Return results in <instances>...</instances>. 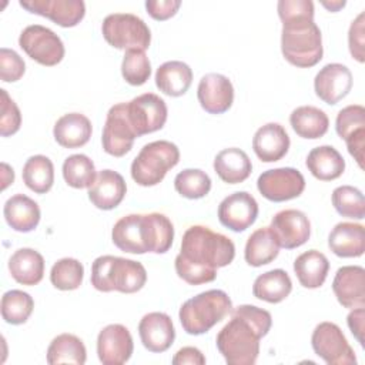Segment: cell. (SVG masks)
Here are the masks:
<instances>
[{
    "label": "cell",
    "mask_w": 365,
    "mask_h": 365,
    "mask_svg": "<svg viewBox=\"0 0 365 365\" xmlns=\"http://www.w3.org/2000/svg\"><path fill=\"white\" fill-rule=\"evenodd\" d=\"M235 257V245L224 234L205 225H191L182 235L174 267L177 275L190 285L212 282L217 269L227 267Z\"/></svg>",
    "instance_id": "1"
},
{
    "label": "cell",
    "mask_w": 365,
    "mask_h": 365,
    "mask_svg": "<svg viewBox=\"0 0 365 365\" xmlns=\"http://www.w3.org/2000/svg\"><path fill=\"white\" fill-rule=\"evenodd\" d=\"M272 325L268 311L242 304L231 311V319L217 334L215 344L228 365H254L259 354V341Z\"/></svg>",
    "instance_id": "2"
},
{
    "label": "cell",
    "mask_w": 365,
    "mask_h": 365,
    "mask_svg": "<svg viewBox=\"0 0 365 365\" xmlns=\"http://www.w3.org/2000/svg\"><path fill=\"white\" fill-rule=\"evenodd\" d=\"M111 240L124 252L165 254L173 245L174 225L161 212L128 214L114 224Z\"/></svg>",
    "instance_id": "3"
},
{
    "label": "cell",
    "mask_w": 365,
    "mask_h": 365,
    "mask_svg": "<svg viewBox=\"0 0 365 365\" xmlns=\"http://www.w3.org/2000/svg\"><path fill=\"white\" fill-rule=\"evenodd\" d=\"M147 282V271L138 261L101 255L91 265V285L101 292L118 291L123 294H134Z\"/></svg>",
    "instance_id": "4"
},
{
    "label": "cell",
    "mask_w": 365,
    "mask_h": 365,
    "mask_svg": "<svg viewBox=\"0 0 365 365\" xmlns=\"http://www.w3.org/2000/svg\"><path fill=\"white\" fill-rule=\"evenodd\" d=\"M232 301L222 289H208L187 299L178 312L182 329L190 335H202L232 311Z\"/></svg>",
    "instance_id": "5"
},
{
    "label": "cell",
    "mask_w": 365,
    "mask_h": 365,
    "mask_svg": "<svg viewBox=\"0 0 365 365\" xmlns=\"http://www.w3.org/2000/svg\"><path fill=\"white\" fill-rule=\"evenodd\" d=\"M281 51L284 58L295 67H314L324 54L319 27L314 20L282 24Z\"/></svg>",
    "instance_id": "6"
},
{
    "label": "cell",
    "mask_w": 365,
    "mask_h": 365,
    "mask_svg": "<svg viewBox=\"0 0 365 365\" xmlns=\"http://www.w3.org/2000/svg\"><path fill=\"white\" fill-rule=\"evenodd\" d=\"M180 161L178 147L167 140H157L145 144L131 163V178L141 187L160 184L168 170Z\"/></svg>",
    "instance_id": "7"
},
{
    "label": "cell",
    "mask_w": 365,
    "mask_h": 365,
    "mask_svg": "<svg viewBox=\"0 0 365 365\" xmlns=\"http://www.w3.org/2000/svg\"><path fill=\"white\" fill-rule=\"evenodd\" d=\"M104 40L118 50H143L145 51L151 43V31L148 26L135 14L113 13L108 14L101 24Z\"/></svg>",
    "instance_id": "8"
},
{
    "label": "cell",
    "mask_w": 365,
    "mask_h": 365,
    "mask_svg": "<svg viewBox=\"0 0 365 365\" xmlns=\"http://www.w3.org/2000/svg\"><path fill=\"white\" fill-rule=\"evenodd\" d=\"M19 46L31 60L46 67L57 66L66 53L61 38L41 24L27 26L20 33Z\"/></svg>",
    "instance_id": "9"
},
{
    "label": "cell",
    "mask_w": 365,
    "mask_h": 365,
    "mask_svg": "<svg viewBox=\"0 0 365 365\" xmlns=\"http://www.w3.org/2000/svg\"><path fill=\"white\" fill-rule=\"evenodd\" d=\"M314 352L328 365H355L356 356L348 344L342 329L329 321L315 327L311 335Z\"/></svg>",
    "instance_id": "10"
},
{
    "label": "cell",
    "mask_w": 365,
    "mask_h": 365,
    "mask_svg": "<svg viewBox=\"0 0 365 365\" xmlns=\"http://www.w3.org/2000/svg\"><path fill=\"white\" fill-rule=\"evenodd\" d=\"M125 110L137 137L161 130L168 114L165 101L154 93H144L134 97L125 103Z\"/></svg>",
    "instance_id": "11"
},
{
    "label": "cell",
    "mask_w": 365,
    "mask_h": 365,
    "mask_svg": "<svg viewBox=\"0 0 365 365\" xmlns=\"http://www.w3.org/2000/svg\"><path fill=\"white\" fill-rule=\"evenodd\" d=\"M259 194L272 202H282L299 197L305 190V178L299 170L279 167L264 171L257 180Z\"/></svg>",
    "instance_id": "12"
},
{
    "label": "cell",
    "mask_w": 365,
    "mask_h": 365,
    "mask_svg": "<svg viewBox=\"0 0 365 365\" xmlns=\"http://www.w3.org/2000/svg\"><path fill=\"white\" fill-rule=\"evenodd\" d=\"M137 138L125 110V103H117L110 107L101 134L103 150L113 157L125 155Z\"/></svg>",
    "instance_id": "13"
},
{
    "label": "cell",
    "mask_w": 365,
    "mask_h": 365,
    "mask_svg": "<svg viewBox=\"0 0 365 365\" xmlns=\"http://www.w3.org/2000/svg\"><path fill=\"white\" fill-rule=\"evenodd\" d=\"M336 134L345 141L348 153L364 168L365 148V108L361 104H351L338 111L335 118Z\"/></svg>",
    "instance_id": "14"
},
{
    "label": "cell",
    "mask_w": 365,
    "mask_h": 365,
    "mask_svg": "<svg viewBox=\"0 0 365 365\" xmlns=\"http://www.w3.org/2000/svg\"><path fill=\"white\" fill-rule=\"evenodd\" d=\"M258 217V202L247 191H235L227 195L218 205L220 222L234 231L241 232L251 227Z\"/></svg>",
    "instance_id": "15"
},
{
    "label": "cell",
    "mask_w": 365,
    "mask_h": 365,
    "mask_svg": "<svg viewBox=\"0 0 365 365\" xmlns=\"http://www.w3.org/2000/svg\"><path fill=\"white\" fill-rule=\"evenodd\" d=\"M269 228L278 240L281 248L294 250L304 245L311 235V222L305 212L294 208L278 211Z\"/></svg>",
    "instance_id": "16"
},
{
    "label": "cell",
    "mask_w": 365,
    "mask_h": 365,
    "mask_svg": "<svg viewBox=\"0 0 365 365\" xmlns=\"http://www.w3.org/2000/svg\"><path fill=\"white\" fill-rule=\"evenodd\" d=\"M134 342L127 327L110 324L97 336V355L103 365L125 364L133 354Z\"/></svg>",
    "instance_id": "17"
},
{
    "label": "cell",
    "mask_w": 365,
    "mask_h": 365,
    "mask_svg": "<svg viewBox=\"0 0 365 365\" xmlns=\"http://www.w3.org/2000/svg\"><path fill=\"white\" fill-rule=\"evenodd\" d=\"M197 98L202 110L210 114H222L234 103L231 80L220 73H208L201 77L197 87Z\"/></svg>",
    "instance_id": "18"
},
{
    "label": "cell",
    "mask_w": 365,
    "mask_h": 365,
    "mask_svg": "<svg viewBox=\"0 0 365 365\" xmlns=\"http://www.w3.org/2000/svg\"><path fill=\"white\" fill-rule=\"evenodd\" d=\"M19 4L66 29L77 26L86 14V4L81 0H20Z\"/></svg>",
    "instance_id": "19"
},
{
    "label": "cell",
    "mask_w": 365,
    "mask_h": 365,
    "mask_svg": "<svg viewBox=\"0 0 365 365\" xmlns=\"http://www.w3.org/2000/svg\"><path fill=\"white\" fill-rule=\"evenodd\" d=\"M352 88V73L341 63H329L324 66L314 78V90L317 97L329 106H335Z\"/></svg>",
    "instance_id": "20"
},
{
    "label": "cell",
    "mask_w": 365,
    "mask_h": 365,
    "mask_svg": "<svg viewBox=\"0 0 365 365\" xmlns=\"http://www.w3.org/2000/svg\"><path fill=\"white\" fill-rule=\"evenodd\" d=\"M332 291L344 308H364L365 305V269L361 265H344L338 268Z\"/></svg>",
    "instance_id": "21"
},
{
    "label": "cell",
    "mask_w": 365,
    "mask_h": 365,
    "mask_svg": "<svg viewBox=\"0 0 365 365\" xmlns=\"http://www.w3.org/2000/svg\"><path fill=\"white\" fill-rule=\"evenodd\" d=\"M138 335L141 344L150 352H164L167 351L174 339L175 329L171 318L165 312H148L138 324Z\"/></svg>",
    "instance_id": "22"
},
{
    "label": "cell",
    "mask_w": 365,
    "mask_h": 365,
    "mask_svg": "<svg viewBox=\"0 0 365 365\" xmlns=\"http://www.w3.org/2000/svg\"><path fill=\"white\" fill-rule=\"evenodd\" d=\"M289 135L279 123L261 125L252 137V150L262 163L279 161L289 150Z\"/></svg>",
    "instance_id": "23"
},
{
    "label": "cell",
    "mask_w": 365,
    "mask_h": 365,
    "mask_svg": "<svg viewBox=\"0 0 365 365\" xmlns=\"http://www.w3.org/2000/svg\"><path fill=\"white\" fill-rule=\"evenodd\" d=\"M127 184L123 175L114 170H101L88 188V200L98 210H113L124 200Z\"/></svg>",
    "instance_id": "24"
},
{
    "label": "cell",
    "mask_w": 365,
    "mask_h": 365,
    "mask_svg": "<svg viewBox=\"0 0 365 365\" xmlns=\"http://www.w3.org/2000/svg\"><path fill=\"white\" fill-rule=\"evenodd\" d=\"M329 250L341 258H356L365 251V228L362 224L338 222L328 235Z\"/></svg>",
    "instance_id": "25"
},
{
    "label": "cell",
    "mask_w": 365,
    "mask_h": 365,
    "mask_svg": "<svg viewBox=\"0 0 365 365\" xmlns=\"http://www.w3.org/2000/svg\"><path fill=\"white\" fill-rule=\"evenodd\" d=\"M91 133V121L81 113H67L61 115L53 128L54 140L64 148H78L86 145Z\"/></svg>",
    "instance_id": "26"
},
{
    "label": "cell",
    "mask_w": 365,
    "mask_h": 365,
    "mask_svg": "<svg viewBox=\"0 0 365 365\" xmlns=\"http://www.w3.org/2000/svg\"><path fill=\"white\" fill-rule=\"evenodd\" d=\"M3 215L14 231L30 232L38 225L41 212L34 200L24 194H14L4 202Z\"/></svg>",
    "instance_id": "27"
},
{
    "label": "cell",
    "mask_w": 365,
    "mask_h": 365,
    "mask_svg": "<svg viewBox=\"0 0 365 365\" xmlns=\"http://www.w3.org/2000/svg\"><path fill=\"white\" fill-rule=\"evenodd\" d=\"M214 171L224 182L240 184L251 175L252 164L244 150L228 147L215 155Z\"/></svg>",
    "instance_id": "28"
},
{
    "label": "cell",
    "mask_w": 365,
    "mask_h": 365,
    "mask_svg": "<svg viewBox=\"0 0 365 365\" xmlns=\"http://www.w3.org/2000/svg\"><path fill=\"white\" fill-rule=\"evenodd\" d=\"M9 271L21 285H37L44 275V258L33 248H19L9 258Z\"/></svg>",
    "instance_id": "29"
},
{
    "label": "cell",
    "mask_w": 365,
    "mask_h": 365,
    "mask_svg": "<svg viewBox=\"0 0 365 365\" xmlns=\"http://www.w3.org/2000/svg\"><path fill=\"white\" fill-rule=\"evenodd\" d=\"M308 171L319 181H332L345 171V160L332 145H319L312 148L305 160Z\"/></svg>",
    "instance_id": "30"
},
{
    "label": "cell",
    "mask_w": 365,
    "mask_h": 365,
    "mask_svg": "<svg viewBox=\"0 0 365 365\" xmlns=\"http://www.w3.org/2000/svg\"><path fill=\"white\" fill-rule=\"evenodd\" d=\"M191 83L192 70L187 63L180 60L165 61L155 71L157 88L170 97L184 96L188 91Z\"/></svg>",
    "instance_id": "31"
},
{
    "label": "cell",
    "mask_w": 365,
    "mask_h": 365,
    "mask_svg": "<svg viewBox=\"0 0 365 365\" xmlns=\"http://www.w3.org/2000/svg\"><path fill=\"white\" fill-rule=\"evenodd\" d=\"M328 271V258L317 250H308L298 255L294 261V272L299 284L308 289H315L324 285Z\"/></svg>",
    "instance_id": "32"
},
{
    "label": "cell",
    "mask_w": 365,
    "mask_h": 365,
    "mask_svg": "<svg viewBox=\"0 0 365 365\" xmlns=\"http://www.w3.org/2000/svg\"><path fill=\"white\" fill-rule=\"evenodd\" d=\"M279 244L269 227L255 230L247 240L244 258L251 267H262L272 262L279 254Z\"/></svg>",
    "instance_id": "33"
},
{
    "label": "cell",
    "mask_w": 365,
    "mask_h": 365,
    "mask_svg": "<svg viewBox=\"0 0 365 365\" xmlns=\"http://www.w3.org/2000/svg\"><path fill=\"white\" fill-rule=\"evenodd\" d=\"M292 291V281L287 271L277 268L258 275L252 285V295L257 299L278 304Z\"/></svg>",
    "instance_id": "34"
},
{
    "label": "cell",
    "mask_w": 365,
    "mask_h": 365,
    "mask_svg": "<svg viewBox=\"0 0 365 365\" xmlns=\"http://www.w3.org/2000/svg\"><path fill=\"white\" fill-rule=\"evenodd\" d=\"M292 130L302 138L317 140L327 134L329 127L328 115L324 110L314 106H301L289 115Z\"/></svg>",
    "instance_id": "35"
},
{
    "label": "cell",
    "mask_w": 365,
    "mask_h": 365,
    "mask_svg": "<svg viewBox=\"0 0 365 365\" xmlns=\"http://www.w3.org/2000/svg\"><path fill=\"white\" fill-rule=\"evenodd\" d=\"M87 359V351L83 341L73 334H60L47 348V364H74L83 365Z\"/></svg>",
    "instance_id": "36"
},
{
    "label": "cell",
    "mask_w": 365,
    "mask_h": 365,
    "mask_svg": "<svg viewBox=\"0 0 365 365\" xmlns=\"http://www.w3.org/2000/svg\"><path fill=\"white\" fill-rule=\"evenodd\" d=\"M21 177L27 188L36 194H46L54 184V165L46 155H31L23 165Z\"/></svg>",
    "instance_id": "37"
},
{
    "label": "cell",
    "mask_w": 365,
    "mask_h": 365,
    "mask_svg": "<svg viewBox=\"0 0 365 365\" xmlns=\"http://www.w3.org/2000/svg\"><path fill=\"white\" fill-rule=\"evenodd\" d=\"M96 177L94 163L86 154H73L63 163V178L73 188H90Z\"/></svg>",
    "instance_id": "38"
},
{
    "label": "cell",
    "mask_w": 365,
    "mask_h": 365,
    "mask_svg": "<svg viewBox=\"0 0 365 365\" xmlns=\"http://www.w3.org/2000/svg\"><path fill=\"white\" fill-rule=\"evenodd\" d=\"M34 309V299L21 289L6 291L1 297V317L7 324H24Z\"/></svg>",
    "instance_id": "39"
},
{
    "label": "cell",
    "mask_w": 365,
    "mask_h": 365,
    "mask_svg": "<svg viewBox=\"0 0 365 365\" xmlns=\"http://www.w3.org/2000/svg\"><path fill=\"white\" fill-rule=\"evenodd\" d=\"M84 267L76 258H61L50 269V282L60 291H73L83 284Z\"/></svg>",
    "instance_id": "40"
},
{
    "label": "cell",
    "mask_w": 365,
    "mask_h": 365,
    "mask_svg": "<svg viewBox=\"0 0 365 365\" xmlns=\"http://www.w3.org/2000/svg\"><path fill=\"white\" fill-rule=\"evenodd\" d=\"M174 188L184 198L198 200L210 192L211 178L200 168H185L175 175Z\"/></svg>",
    "instance_id": "41"
},
{
    "label": "cell",
    "mask_w": 365,
    "mask_h": 365,
    "mask_svg": "<svg viewBox=\"0 0 365 365\" xmlns=\"http://www.w3.org/2000/svg\"><path fill=\"white\" fill-rule=\"evenodd\" d=\"M335 211L346 218L362 220L365 217V200L359 188L352 185H339L331 195Z\"/></svg>",
    "instance_id": "42"
},
{
    "label": "cell",
    "mask_w": 365,
    "mask_h": 365,
    "mask_svg": "<svg viewBox=\"0 0 365 365\" xmlns=\"http://www.w3.org/2000/svg\"><path fill=\"white\" fill-rule=\"evenodd\" d=\"M121 76L131 86H143L151 76V63L145 51H125L121 61Z\"/></svg>",
    "instance_id": "43"
},
{
    "label": "cell",
    "mask_w": 365,
    "mask_h": 365,
    "mask_svg": "<svg viewBox=\"0 0 365 365\" xmlns=\"http://www.w3.org/2000/svg\"><path fill=\"white\" fill-rule=\"evenodd\" d=\"M277 10L282 24L314 20V3L311 0H279Z\"/></svg>",
    "instance_id": "44"
},
{
    "label": "cell",
    "mask_w": 365,
    "mask_h": 365,
    "mask_svg": "<svg viewBox=\"0 0 365 365\" xmlns=\"http://www.w3.org/2000/svg\"><path fill=\"white\" fill-rule=\"evenodd\" d=\"M1 94V118H0V134L1 137H9L16 134L21 125V113L14 103V100L7 94L4 88L0 90Z\"/></svg>",
    "instance_id": "45"
},
{
    "label": "cell",
    "mask_w": 365,
    "mask_h": 365,
    "mask_svg": "<svg viewBox=\"0 0 365 365\" xmlns=\"http://www.w3.org/2000/svg\"><path fill=\"white\" fill-rule=\"evenodd\" d=\"M26 71V63L11 48H0V77L4 83H14L23 77Z\"/></svg>",
    "instance_id": "46"
},
{
    "label": "cell",
    "mask_w": 365,
    "mask_h": 365,
    "mask_svg": "<svg viewBox=\"0 0 365 365\" xmlns=\"http://www.w3.org/2000/svg\"><path fill=\"white\" fill-rule=\"evenodd\" d=\"M348 47L351 56L359 61H365V13L361 11L356 19L352 20L348 30Z\"/></svg>",
    "instance_id": "47"
},
{
    "label": "cell",
    "mask_w": 365,
    "mask_h": 365,
    "mask_svg": "<svg viewBox=\"0 0 365 365\" xmlns=\"http://www.w3.org/2000/svg\"><path fill=\"white\" fill-rule=\"evenodd\" d=\"M181 6L180 0H147L145 10L147 13L158 21H164L177 14Z\"/></svg>",
    "instance_id": "48"
},
{
    "label": "cell",
    "mask_w": 365,
    "mask_h": 365,
    "mask_svg": "<svg viewBox=\"0 0 365 365\" xmlns=\"http://www.w3.org/2000/svg\"><path fill=\"white\" fill-rule=\"evenodd\" d=\"M173 365H204L205 356L202 352L195 346H182L175 352V355L171 359Z\"/></svg>",
    "instance_id": "49"
},
{
    "label": "cell",
    "mask_w": 365,
    "mask_h": 365,
    "mask_svg": "<svg viewBox=\"0 0 365 365\" xmlns=\"http://www.w3.org/2000/svg\"><path fill=\"white\" fill-rule=\"evenodd\" d=\"M364 319H365L364 308H354L346 317V324L361 346H364Z\"/></svg>",
    "instance_id": "50"
},
{
    "label": "cell",
    "mask_w": 365,
    "mask_h": 365,
    "mask_svg": "<svg viewBox=\"0 0 365 365\" xmlns=\"http://www.w3.org/2000/svg\"><path fill=\"white\" fill-rule=\"evenodd\" d=\"M1 168H3V185H1V188L6 190L7 185L13 184V181H14V171L6 163H1Z\"/></svg>",
    "instance_id": "51"
},
{
    "label": "cell",
    "mask_w": 365,
    "mask_h": 365,
    "mask_svg": "<svg viewBox=\"0 0 365 365\" xmlns=\"http://www.w3.org/2000/svg\"><path fill=\"white\" fill-rule=\"evenodd\" d=\"M324 7H327L329 11H332V13H335V11H338L339 9H342V7H345V4H346V1H341V0H336V1H322L321 3Z\"/></svg>",
    "instance_id": "52"
}]
</instances>
